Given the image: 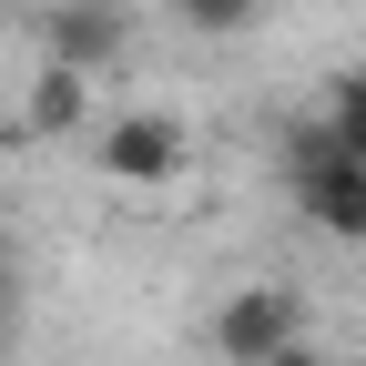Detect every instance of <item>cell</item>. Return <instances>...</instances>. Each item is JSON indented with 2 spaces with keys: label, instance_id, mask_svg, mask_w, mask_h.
<instances>
[{
  "label": "cell",
  "instance_id": "cell-1",
  "mask_svg": "<svg viewBox=\"0 0 366 366\" xmlns=\"http://www.w3.org/2000/svg\"><path fill=\"white\" fill-rule=\"evenodd\" d=\"M274 173H285V194H295V214L315 224V234H336V244H366V163L346 153V132H336L326 112H305V122L285 132Z\"/></svg>",
  "mask_w": 366,
  "mask_h": 366
},
{
  "label": "cell",
  "instance_id": "cell-2",
  "mask_svg": "<svg viewBox=\"0 0 366 366\" xmlns=\"http://www.w3.org/2000/svg\"><path fill=\"white\" fill-rule=\"evenodd\" d=\"M92 163H102V183H122V194H163V183H183V163H194V132L173 112H112L92 132Z\"/></svg>",
  "mask_w": 366,
  "mask_h": 366
},
{
  "label": "cell",
  "instance_id": "cell-3",
  "mask_svg": "<svg viewBox=\"0 0 366 366\" xmlns=\"http://www.w3.org/2000/svg\"><path fill=\"white\" fill-rule=\"evenodd\" d=\"M214 356L224 366H264L274 346H295L305 336V305H295V285H234V295H224L214 305Z\"/></svg>",
  "mask_w": 366,
  "mask_h": 366
},
{
  "label": "cell",
  "instance_id": "cell-4",
  "mask_svg": "<svg viewBox=\"0 0 366 366\" xmlns=\"http://www.w3.org/2000/svg\"><path fill=\"white\" fill-rule=\"evenodd\" d=\"M41 51L102 81L132 51V11H122V0H51V11H41Z\"/></svg>",
  "mask_w": 366,
  "mask_h": 366
},
{
  "label": "cell",
  "instance_id": "cell-5",
  "mask_svg": "<svg viewBox=\"0 0 366 366\" xmlns=\"http://www.w3.org/2000/svg\"><path fill=\"white\" fill-rule=\"evenodd\" d=\"M21 122L41 132V143L81 132V122H92V71H71V61H51V51H41V71H31V102H21Z\"/></svg>",
  "mask_w": 366,
  "mask_h": 366
},
{
  "label": "cell",
  "instance_id": "cell-6",
  "mask_svg": "<svg viewBox=\"0 0 366 366\" xmlns=\"http://www.w3.org/2000/svg\"><path fill=\"white\" fill-rule=\"evenodd\" d=\"M264 11L274 0H173V21L194 41H244V31H264Z\"/></svg>",
  "mask_w": 366,
  "mask_h": 366
},
{
  "label": "cell",
  "instance_id": "cell-7",
  "mask_svg": "<svg viewBox=\"0 0 366 366\" xmlns=\"http://www.w3.org/2000/svg\"><path fill=\"white\" fill-rule=\"evenodd\" d=\"M326 122L346 132V153L366 163V61H346V71L326 81Z\"/></svg>",
  "mask_w": 366,
  "mask_h": 366
},
{
  "label": "cell",
  "instance_id": "cell-8",
  "mask_svg": "<svg viewBox=\"0 0 366 366\" xmlns=\"http://www.w3.org/2000/svg\"><path fill=\"white\" fill-rule=\"evenodd\" d=\"M21 305H31V295H21V264H0V356L21 346Z\"/></svg>",
  "mask_w": 366,
  "mask_h": 366
},
{
  "label": "cell",
  "instance_id": "cell-9",
  "mask_svg": "<svg viewBox=\"0 0 366 366\" xmlns=\"http://www.w3.org/2000/svg\"><path fill=\"white\" fill-rule=\"evenodd\" d=\"M264 366H326V356H315V346H305V336H295V346H274V356H264Z\"/></svg>",
  "mask_w": 366,
  "mask_h": 366
}]
</instances>
